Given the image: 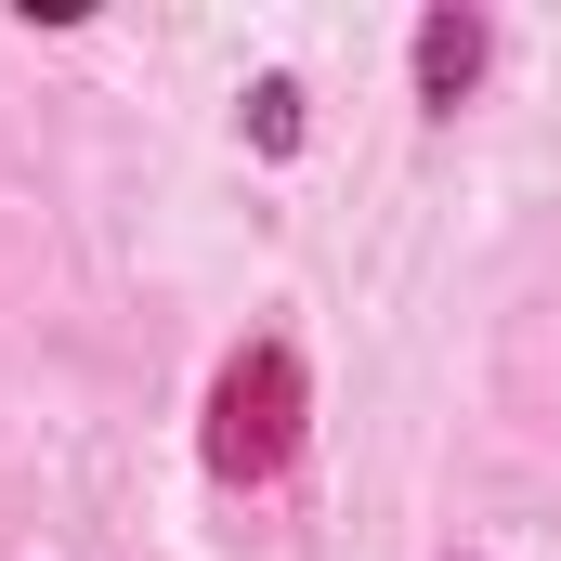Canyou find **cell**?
<instances>
[{
	"instance_id": "obj_1",
	"label": "cell",
	"mask_w": 561,
	"mask_h": 561,
	"mask_svg": "<svg viewBox=\"0 0 561 561\" xmlns=\"http://www.w3.org/2000/svg\"><path fill=\"white\" fill-rule=\"evenodd\" d=\"M287 444H300V366H287L275 340H249L222 366V405H209V470L222 483H275Z\"/></svg>"
},
{
	"instance_id": "obj_2",
	"label": "cell",
	"mask_w": 561,
	"mask_h": 561,
	"mask_svg": "<svg viewBox=\"0 0 561 561\" xmlns=\"http://www.w3.org/2000/svg\"><path fill=\"white\" fill-rule=\"evenodd\" d=\"M470 66H483V26H470V13H431V26H419V79L457 105V79H470Z\"/></svg>"
}]
</instances>
